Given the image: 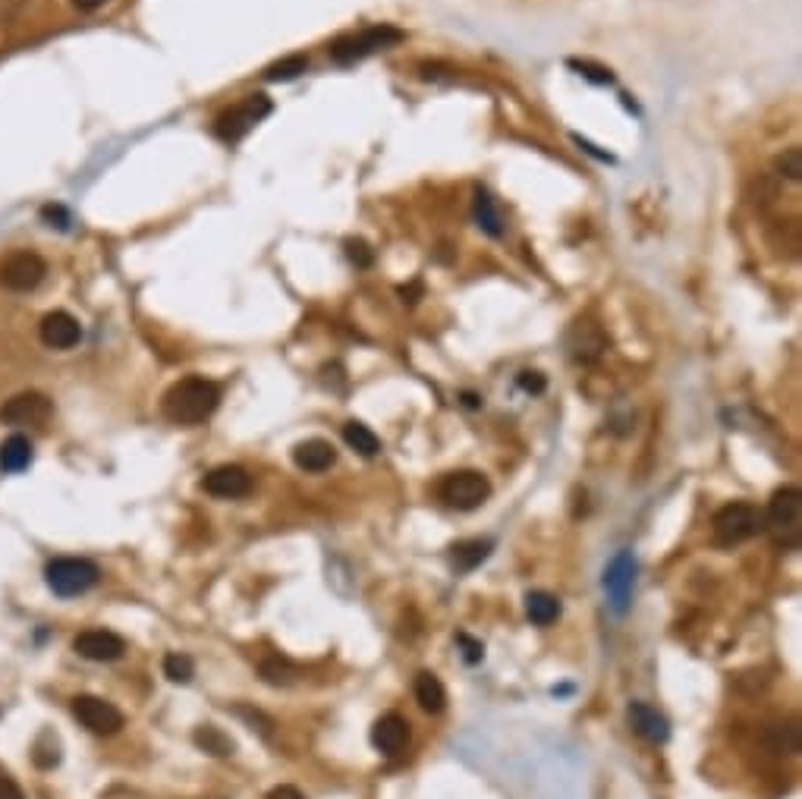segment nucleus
Wrapping results in <instances>:
<instances>
[{
    "label": "nucleus",
    "instance_id": "1",
    "mask_svg": "<svg viewBox=\"0 0 802 799\" xmlns=\"http://www.w3.org/2000/svg\"><path fill=\"white\" fill-rule=\"evenodd\" d=\"M221 403V387L208 378H183L164 394V416L173 425H199Z\"/></svg>",
    "mask_w": 802,
    "mask_h": 799
},
{
    "label": "nucleus",
    "instance_id": "2",
    "mask_svg": "<svg viewBox=\"0 0 802 799\" xmlns=\"http://www.w3.org/2000/svg\"><path fill=\"white\" fill-rule=\"evenodd\" d=\"M400 41H406V32L397 26H387V23L368 26V29L353 32V35H340L331 45V60L337 63V67H353V63L372 57L378 51L394 48V45H400Z\"/></svg>",
    "mask_w": 802,
    "mask_h": 799
},
{
    "label": "nucleus",
    "instance_id": "3",
    "mask_svg": "<svg viewBox=\"0 0 802 799\" xmlns=\"http://www.w3.org/2000/svg\"><path fill=\"white\" fill-rule=\"evenodd\" d=\"M765 529L771 532L777 548H799L802 542V491L799 488H777L768 501Z\"/></svg>",
    "mask_w": 802,
    "mask_h": 799
},
{
    "label": "nucleus",
    "instance_id": "4",
    "mask_svg": "<svg viewBox=\"0 0 802 799\" xmlns=\"http://www.w3.org/2000/svg\"><path fill=\"white\" fill-rule=\"evenodd\" d=\"M48 589L60 598H76L98 586L101 570L85 557H57L45 567Z\"/></svg>",
    "mask_w": 802,
    "mask_h": 799
},
{
    "label": "nucleus",
    "instance_id": "5",
    "mask_svg": "<svg viewBox=\"0 0 802 799\" xmlns=\"http://www.w3.org/2000/svg\"><path fill=\"white\" fill-rule=\"evenodd\" d=\"M274 111V104L268 95H246L240 104H233L230 111H224L218 120H214V136H218L221 142L233 145V142H240L246 139L252 129L262 123L268 114Z\"/></svg>",
    "mask_w": 802,
    "mask_h": 799
},
{
    "label": "nucleus",
    "instance_id": "6",
    "mask_svg": "<svg viewBox=\"0 0 802 799\" xmlns=\"http://www.w3.org/2000/svg\"><path fill=\"white\" fill-rule=\"evenodd\" d=\"M711 526H714L718 545L730 548V545H740V542H746V538H752L758 529H765V516L758 513V507H752L746 501H733L714 513Z\"/></svg>",
    "mask_w": 802,
    "mask_h": 799
},
{
    "label": "nucleus",
    "instance_id": "7",
    "mask_svg": "<svg viewBox=\"0 0 802 799\" xmlns=\"http://www.w3.org/2000/svg\"><path fill=\"white\" fill-rule=\"evenodd\" d=\"M491 498V482L475 469L450 472L441 482V501L457 510H475Z\"/></svg>",
    "mask_w": 802,
    "mask_h": 799
},
{
    "label": "nucleus",
    "instance_id": "8",
    "mask_svg": "<svg viewBox=\"0 0 802 799\" xmlns=\"http://www.w3.org/2000/svg\"><path fill=\"white\" fill-rule=\"evenodd\" d=\"M48 274L45 258L35 252H13L0 262V287L10 293H29L35 290Z\"/></svg>",
    "mask_w": 802,
    "mask_h": 799
},
{
    "label": "nucleus",
    "instance_id": "9",
    "mask_svg": "<svg viewBox=\"0 0 802 799\" xmlns=\"http://www.w3.org/2000/svg\"><path fill=\"white\" fill-rule=\"evenodd\" d=\"M73 718L85 727L98 733V737H114L123 727V711L114 708L111 702H104L98 696H76L73 699Z\"/></svg>",
    "mask_w": 802,
    "mask_h": 799
},
{
    "label": "nucleus",
    "instance_id": "10",
    "mask_svg": "<svg viewBox=\"0 0 802 799\" xmlns=\"http://www.w3.org/2000/svg\"><path fill=\"white\" fill-rule=\"evenodd\" d=\"M633 582H636V560L633 554H617L608 570H604V592H608V601L614 614H623L630 608V598H633Z\"/></svg>",
    "mask_w": 802,
    "mask_h": 799
},
{
    "label": "nucleus",
    "instance_id": "11",
    "mask_svg": "<svg viewBox=\"0 0 802 799\" xmlns=\"http://www.w3.org/2000/svg\"><path fill=\"white\" fill-rule=\"evenodd\" d=\"M567 350L576 362L592 365L604 356V350H608V334H604L601 325H595V321L579 318L567 331Z\"/></svg>",
    "mask_w": 802,
    "mask_h": 799
},
{
    "label": "nucleus",
    "instance_id": "12",
    "mask_svg": "<svg viewBox=\"0 0 802 799\" xmlns=\"http://www.w3.org/2000/svg\"><path fill=\"white\" fill-rule=\"evenodd\" d=\"M51 413H54L51 400L38 391L16 394L0 406V419L10 422V425H41V422L51 419Z\"/></svg>",
    "mask_w": 802,
    "mask_h": 799
},
{
    "label": "nucleus",
    "instance_id": "13",
    "mask_svg": "<svg viewBox=\"0 0 802 799\" xmlns=\"http://www.w3.org/2000/svg\"><path fill=\"white\" fill-rule=\"evenodd\" d=\"M73 652L85 661H117L126 652V642L111 630H85L73 639Z\"/></svg>",
    "mask_w": 802,
    "mask_h": 799
},
{
    "label": "nucleus",
    "instance_id": "14",
    "mask_svg": "<svg viewBox=\"0 0 802 799\" xmlns=\"http://www.w3.org/2000/svg\"><path fill=\"white\" fill-rule=\"evenodd\" d=\"M202 488L211 494V498L236 501V498H246V494L252 491V475L243 466H218L205 475Z\"/></svg>",
    "mask_w": 802,
    "mask_h": 799
},
{
    "label": "nucleus",
    "instance_id": "15",
    "mask_svg": "<svg viewBox=\"0 0 802 799\" xmlns=\"http://www.w3.org/2000/svg\"><path fill=\"white\" fill-rule=\"evenodd\" d=\"M38 334L48 350H73L82 340V325L70 312H48L41 318Z\"/></svg>",
    "mask_w": 802,
    "mask_h": 799
},
{
    "label": "nucleus",
    "instance_id": "16",
    "mask_svg": "<svg viewBox=\"0 0 802 799\" xmlns=\"http://www.w3.org/2000/svg\"><path fill=\"white\" fill-rule=\"evenodd\" d=\"M409 721L403 715H384L375 727H372V746L381 752V755H400L406 746H409Z\"/></svg>",
    "mask_w": 802,
    "mask_h": 799
},
{
    "label": "nucleus",
    "instance_id": "17",
    "mask_svg": "<svg viewBox=\"0 0 802 799\" xmlns=\"http://www.w3.org/2000/svg\"><path fill=\"white\" fill-rule=\"evenodd\" d=\"M630 721H633V730L639 733L642 740H648V743H667V737H670V724H667V718L661 715L658 708H652V705H645V702H633L630 705Z\"/></svg>",
    "mask_w": 802,
    "mask_h": 799
},
{
    "label": "nucleus",
    "instance_id": "18",
    "mask_svg": "<svg viewBox=\"0 0 802 799\" xmlns=\"http://www.w3.org/2000/svg\"><path fill=\"white\" fill-rule=\"evenodd\" d=\"M762 743L771 755L777 759H790V755L802 752V730L796 721H784V724H771L762 733Z\"/></svg>",
    "mask_w": 802,
    "mask_h": 799
},
{
    "label": "nucleus",
    "instance_id": "19",
    "mask_svg": "<svg viewBox=\"0 0 802 799\" xmlns=\"http://www.w3.org/2000/svg\"><path fill=\"white\" fill-rule=\"evenodd\" d=\"M293 460H296L299 469H306V472H324V469H331L337 463V450H334V444L315 438V441L299 444L293 450Z\"/></svg>",
    "mask_w": 802,
    "mask_h": 799
},
{
    "label": "nucleus",
    "instance_id": "20",
    "mask_svg": "<svg viewBox=\"0 0 802 799\" xmlns=\"http://www.w3.org/2000/svg\"><path fill=\"white\" fill-rule=\"evenodd\" d=\"M472 214H475V224H479L488 236H504V214L497 208V202L491 199V192L485 189H475V199H472Z\"/></svg>",
    "mask_w": 802,
    "mask_h": 799
},
{
    "label": "nucleus",
    "instance_id": "21",
    "mask_svg": "<svg viewBox=\"0 0 802 799\" xmlns=\"http://www.w3.org/2000/svg\"><path fill=\"white\" fill-rule=\"evenodd\" d=\"M32 441L23 435H10L4 444H0V472H23L32 466Z\"/></svg>",
    "mask_w": 802,
    "mask_h": 799
},
{
    "label": "nucleus",
    "instance_id": "22",
    "mask_svg": "<svg viewBox=\"0 0 802 799\" xmlns=\"http://www.w3.org/2000/svg\"><path fill=\"white\" fill-rule=\"evenodd\" d=\"M413 693H416V702L422 705V711H431V715H438V711H444V705H447L444 683L435 674H428V671L416 677Z\"/></svg>",
    "mask_w": 802,
    "mask_h": 799
},
{
    "label": "nucleus",
    "instance_id": "23",
    "mask_svg": "<svg viewBox=\"0 0 802 799\" xmlns=\"http://www.w3.org/2000/svg\"><path fill=\"white\" fill-rule=\"evenodd\" d=\"M195 746L211 752V755H218V759H227V755H233L236 743L230 740V733H224L221 727H214V724H202L199 730H195Z\"/></svg>",
    "mask_w": 802,
    "mask_h": 799
},
{
    "label": "nucleus",
    "instance_id": "24",
    "mask_svg": "<svg viewBox=\"0 0 802 799\" xmlns=\"http://www.w3.org/2000/svg\"><path fill=\"white\" fill-rule=\"evenodd\" d=\"M526 617L538 626H548L560 617V601L551 592H529L526 595Z\"/></svg>",
    "mask_w": 802,
    "mask_h": 799
},
{
    "label": "nucleus",
    "instance_id": "25",
    "mask_svg": "<svg viewBox=\"0 0 802 799\" xmlns=\"http://www.w3.org/2000/svg\"><path fill=\"white\" fill-rule=\"evenodd\" d=\"M343 441L350 444L356 453H362V457H378V450H381L378 435L362 422H346L343 425Z\"/></svg>",
    "mask_w": 802,
    "mask_h": 799
},
{
    "label": "nucleus",
    "instance_id": "26",
    "mask_svg": "<svg viewBox=\"0 0 802 799\" xmlns=\"http://www.w3.org/2000/svg\"><path fill=\"white\" fill-rule=\"evenodd\" d=\"M488 554H491L488 538H472V542H460L457 548H453V564H457V570L469 573V570L479 567Z\"/></svg>",
    "mask_w": 802,
    "mask_h": 799
},
{
    "label": "nucleus",
    "instance_id": "27",
    "mask_svg": "<svg viewBox=\"0 0 802 799\" xmlns=\"http://www.w3.org/2000/svg\"><path fill=\"white\" fill-rule=\"evenodd\" d=\"M306 70H309V57L306 54H290L284 60L271 63V67L265 70V79L268 82H290V79H299Z\"/></svg>",
    "mask_w": 802,
    "mask_h": 799
},
{
    "label": "nucleus",
    "instance_id": "28",
    "mask_svg": "<svg viewBox=\"0 0 802 799\" xmlns=\"http://www.w3.org/2000/svg\"><path fill=\"white\" fill-rule=\"evenodd\" d=\"M258 674H262V680L271 686H290L299 677V667L290 664L287 658H268V661H262V667H258Z\"/></svg>",
    "mask_w": 802,
    "mask_h": 799
},
{
    "label": "nucleus",
    "instance_id": "29",
    "mask_svg": "<svg viewBox=\"0 0 802 799\" xmlns=\"http://www.w3.org/2000/svg\"><path fill=\"white\" fill-rule=\"evenodd\" d=\"M567 67L576 70L582 79H589L592 85H611L614 82V70L604 67V63H595V60H567Z\"/></svg>",
    "mask_w": 802,
    "mask_h": 799
},
{
    "label": "nucleus",
    "instance_id": "30",
    "mask_svg": "<svg viewBox=\"0 0 802 799\" xmlns=\"http://www.w3.org/2000/svg\"><path fill=\"white\" fill-rule=\"evenodd\" d=\"M164 677L173 680V683H189L195 677V664L189 655H180V652H173L164 658Z\"/></svg>",
    "mask_w": 802,
    "mask_h": 799
},
{
    "label": "nucleus",
    "instance_id": "31",
    "mask_svg": "<svg viewBox=\"0 0 802 799\" xmlns=\"http://www.w3.org/2000/svg\"><path fill=\"white\" fill-rule=\"evenodd\" d=\"M777 170H780V177H787V180H799L802 177V151L799 148H787L784 155L777 158Z\"/></svg>",
    "mask_w": 802,
    "mask_h": 799
},
{
    "label": "nucleus",
    "instance_id": "32",
    "mask_svg": "<svg viewBox=\"0 0 802 799\" xmlns=\"http://www.w3.org/2000/svg\"><path fill=\"white\" fill-rule=\"evenodd\" d=\"M346 258H350L356 268H368L375 262V252L368 249L362 240H346Z\"/></svg>",
    "mask_w": 802,
    "mask_h": 799
},
{
    "label": "nucleus",
    "instance_id": "33",
    "mask_svg": "<svg viewBox=\"0 0 802 799\" xmlns=\"http://www.w3.org/2000/svg\"><path fill=\"white\" fill-rule=\"evenodd\" d=\"M516 384H519V391H526V394H532V397L548 391V378L541 375V372H519Z\"/></svg>",
    "mask_w": 802,
    "mask_h": 799
},
{
    "label": "nucleus",
    "instance_id": "34",
    "mask_svg": "<svg viewBox=\"0 0 802 799\" xmlns=\"http://www.w3.org/2000/svg\"><path fill=\"white\" fill-rule=\"evenodd\" d=\"M41 218L48 221V227H57V230H70V224H73L70 211L63 205H45L41 208Z\"/></svg>",
    "mask_w": 802,
    "mask_h": 799
},
{
    "label": "nucleus",
    "instance_id": "35",
    "mask_svg": "<svg viewBox=\"0 0 802 799\" xmlns=\"http://www.w3.org/2000/svg\"><path fill=\"white\" fill-rule=\"evenodd\" d=\"M457 642H460L463 649H466V661H469V664H479V661H482V655H485L482 642H475V639H472V636H466V633H460V636H457Z\"/></svg>",
    "mask_w": 802,
    "mask_h": 799
},
{
    "label": "nucleus",
    "instance_id": "36",
    "mask_svg": "<svg viewBox=\"0 0 802 799\" xmlns=\"http://www.w3.org/2000/svg\"><path fill=\"white\" fill-rule=\"evenodd\" d=\"M0 799H26V793L19 790V784L13 781V777L0 774Z\"/></svg>",
    "mask_w": 802,
    "mask_h": 799
},
{
    "label": "nucleus",
    "instance_id": "37",
    "mask_svg": "<svg viewBox=\"0 0 802 799\" xmlns=\"http://www.w3.org/2000/svg\"><path fill=\"white\" fill-rule=\"evenodd\" d=\"M268 799H306L302 796L296 787H290V784H280V787H274L271 793H268Z\"/></svg>",
    "mask_w": 802,
    "mask_h": 799
},
{
    "label": "nucleus",
    "instance_id": "38",
    "mask_svg": "<svg viewBox=\"0 0 802 799\" xmlns=\"http://www.w3.org/2000/svg\"><path fill=\"white\" fill-rule=\"evenodd\" d=\"M576 145H579V148H585V151H589V155H595V158H601V161H614L611 155H604V151H598V148H595L592 142H585L582 136H576Z\"/></svg>",
    "mask_w": 802,
    "mask_h": 799
},
{
    "label": "nucleus",
    "instance_id": "39",
    "mask_svg": "<svg viewBox=\"0 0 802 799\" xmlns=\"http://www.w3.org/2000/svg\"><path fill=\"white\" fill-rule=\"evenodd\" d=\"M400 296L403 302H416V296H422V284L416 280V284H409V287H400Z\"/></svg>",
    "mask_w": 802,
    "mask_h": 799
},
{
    "label": "nucleus",
    "instance_id": "40",
    "mask_svg": "<svg viewBox=\"0 0 802 799\" xmlns=\"http://www.w3.org/2000/svg\"><path fill=\"white\" fill-rule=\"evenodd\" d=\"M101 4H104V0H73V7L82 10V13H92V10H98Z\"/></svg>",
    "mask_w": 802,
    "mask_h": 799
},
{
    "label": "nucleus",
    "instance_id": "41",
    "mask_svg": "<svg viewBox=\"0 0 802 799\" xmlns=\"http://www.w3.org/2000/svg\"><path fill=\"white\" fill-rule=\"evenodd\" d=\"M463 406H469V409H479V406H482V397H475V394H463Z\"/></svg>",
    "mask_w": 802,
    "mask_h": 799
}]
</instances>
